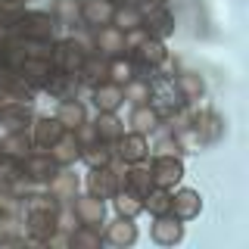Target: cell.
<instances>
[{"label":"cell","mask_w":249,"mask_h":249,"mask_svg":"<svg viewBox=\"0 0 249 249\" xmlns=\"http://www.w3.org/2000/svg\"><path fill=\"white\" fill-rule=\"evenodd\" d=\"M56 16L53 13H44V10H31V13H19V19L10 25V31L22 41H37V44H47L53 35H56Z\"/></svg>","instance_id":"6da1fadb"},{"label":"cell","mask_w":249,"mask_h":249,"mask_svg":"<svg viewBox=\"0 0 249 249\" xmlns=\"http://www.w3.org/2000/svg\"><path fill=\"white\" fill-rule=\"evenodd\" d=\"M150 106L159 115H171V112H178L181 106H187L184 97H181V90H178V84H175V78H168V75L153 78V84H150Z\"/></svg>","instance_id":"7a4b0ae2"},{"label":"cell","mask_w":249,"mask_h":249,"mask_svg":"<svg viewBox=\"0 0 249 249\" xmlns=\"http://www.w3.org/2000/svg\"><path fill=\"white\" fill-rule=\"evenodd\" d=\"M150 175H153V184L156 187H165V190H175L178 184L184 181V162L181 156L175 153H159L150 165Z\"/></svg>","instance_id":"3957f363"},{"label":"cell","mask_w":249,"mask_h":249,"mask_svg":"<svg viewBox=\"0 0 249 249\" xmlns=\"http://www.w3.org/2000/svg\"><path fill=\"white\" fill-rule=\"evenodd\" d=\"M84 56H88V44L78 41V37H66V41H59L53 47V69H56V72L75 75L78 69H81Z\"/></svg>","instance_id":"277c9868"},{"label":"cell","mask_w":249,"mask_h":249,"mask_svg":"<svg viewBox=\"0 0 249 249\" xmlns=\"http://www.w3.org/2000/svg\"><path fill=\"white\" fill-rule=\"evenodd\" d=\"M140 28L150 37L165 41L171 31H175V16H171L165 6H140Z\"/></svg>","instance_id":"5b68a950"},{"label":"cell","mask_w":249,"mask_h":249,"mask_svg":"<svg viewBox=\"0 0 249 249\" xmlns=\"http://www.w3.org/2000/svg\"><path fill=\"white\" fill-rule=\"evenodd\" d=\"M72 212L78 218V224H90V228H100L106 221V199L93 196V193H84V196L72 199Z\"/></svg>","instance_id":"8992f818"},{"label":"cell","mask_w":249,"mask_h":249,"mask_svg":"<svg viewBox=\"0 0 249 249\" xmlns=\"http://www.w3.org/2000/svg\"><path fill=\"white\" fill-rule=\"evenodd\" d=\"M119 187H124V181H122V175H115L109 165H97V168L88 171V193H93V196L112 199Z\"/></svg>","instance_id":"52a82bcc"},{"label":"cell","mask_w":249,"mask_h":249,"mask_svg":"<svg viewBox=\"0 0 249 249\" xmlns=\"http://www.w3.org/2000/svg\"><path fill=\"white\" fill-rule=\"evenodd\" d=\"M93 47H97L100 56L115 59L128 53V44H124V31H119L115 25H103V28H93Z\"/></svg>","instance_id":"ba28073f"},{"label":"cell","mask_w":249,"mask_h":249,"mask_svg":"<svg viewBox=\"0 0 249 249\" xmlns=\"http://www.w3.org/2000/svg\"><path fill=\"white\" fill-rule=\"evenodd\" d=\"M150 237H153V243H159V246H178L184 240V221L175 218L171 212L156 215V221L150 228Z\"/></svg>","instance_id":"9c48e42d"},{"label":"cell","mask_w":249,"mask_h":249,"mask_svg":"<svg viewBox=\"0 0 249 249\" xmlns=\"http://www.w3.org/2000/svg\"><path fill=\"white\" fill-rule=\"evenodd\" d=\"M115 156H119L124 165L143 162L146 156H150V140L143 134H134V131H124V134L115 140Z\"/></svg>","instance_id":"30bf717a"},{"label":"cell","mask_w":249,"mask_h":249,"mask_svg":"<svg viewBox=\"0 0 249 249\" xmlns=\"http://www.w3.org/2000/svg\"><path fill=\"white\" fill-rule=\"evenodd\" d=\"M62 134H66V128H62V122L56 115H41V119L31 122V143L37 150H50Z\"/></svg>","instance_id":"8fae6325"},{"label":"cell","mask_w":249,"mask_h":249,"mask_svg":"<svg viewBox=\"0 0 249 249\" xmlns=\"http://www.w3.org/2000/svg\"><path fill=\"white\" fill-rule=\"evenodd\" d=\"M31 122H35V115H31L28 103H3L0 106V128H3L6 134L31 128Z\"/></svg>","instance_id":"7c38bea8"},{"label":"cell","mask_w":249,"mask_h":249,"mask_svg":"<svg viewBox=\"0 0 249 249\" xmlns=\"http://www.w3.org/2000/svg\"><path fill=\"white\" fill-rule=\"evenodd\" d=\"M165 59H168V50H165V41H159V37L146 35L143 41L134 47V62H137V66L159 69V66H165Z\"/></svg>","instance_id":"4fadbf2b"},{"label":"cell","mask_w":249,"mask_h":249,"mask_svg":"<svg viewBox=\"0 0 249 249\" xmlns=\"http://www.w3.org/2000/svg\"><path fill=\"white\" fill-rule=\"evenodd\" d=\"M202 212V196L199 190H190V187H181V190L171 193V215L181 218V221H190Z\"/></svg>","instance_id":"5bb4252c"},{"label":"cell","mask_w":249,"mask_h":249,"mask_svg":"<svg viewBox=\"0 0 249 249\" xmlns=\"http://www.w3.org/2000/svg\"><path fill=\"white\" fill-rule=\"evenodd\" d=\"M56 171H59V165L47 153H31L28 159L22 162V175H25L31 184H47Z\"/></svg>","instance_id":"9a60e30c"},{"label":"cell","mask_w":249,"mask_h":249,"mask_svg":"<svg viewBox=\"0 0 249 249\" xmlns=\"http://www.w3.org/2000/svg\"><path fill=\"white\" fill-rule=\"evenodd\" d=\"M78 81L81 84H88V88H97V84H103L109 81V59L106 56H100V53H88L81 62V69H78Z\"/></svg>","instance_id":"2e32d148"},{"label":"cell","mask_w":249,"mask_h":249,"mask_svg":"<svg viewBox=\"0 0 249 249\" xmlns=\"http://www.w3.org/2000/svg\"><path fill=\"white\" fill-rule=\"evenodd\" d=\"M134 240H137V224L134 218H124V215H115V221H109L103 231V243L109 246H131Z\"/></svg>","instance_id":"e0dca14e"},{"label":"cell","mask_w":249,"mask_h":249,"mask_svg":"<svg viewBox=\"0 0 249 249\" xmlns=\"http://www.w3.org/2000/svg\"><path fill=\"white\" fill-rule=\"evenodd\" d=\"M112 16H115V3H109V0H81V22L88 28L112 25Z\"/></svg>","instance_id":"ac0fdd59"},{"label":"cell","mask_w":249,"mask_h":249,"mask_svg":"<svg viewBox=\"0 0 249 249\" xmlns=\"http://www.w3.org/2000/svg\"><path fill=\"white\" fill-rule=\"evenodd\" d=\"M190 128L202 137V143H218V140H221V134H224V122H221V115L212 112V109H206V112H193Z\"/></svg>","instance_id":"d6986e66"},{"label":"cell","mask_w":249,"mask_h":249,"mask_svg":"<svg viewBox=\"0 0 249 249\" xmlns=\"http://www.w3.org/2000/svg\"><path fill=\"white\" fill-rule=\"evenodd\" d=\"M47 156H50L53 162H56L59 168H66V165H75L78 159H81V143H78L75 140V134L72 131H66V134H62L56 143L50 146V150H47Z\"/></svg>","instance_id":"ffe728a7"},{"label":"cell","mask_w":249,"mask_h":249,"mask_svg":"<svg viewBox=\"0 0 249 249\" xmlns=\"http://www.w3.org/2000/svg\"><path fill=\"white\" fill-rule=\"evenodd\" d=\"M128 124H131V131H134V134L150 137V134H156V131H159L162 115L156 112V109H153L150 103H140V106H134V112H131Z\"/></svg>","instance_id":"44dd1931"},{"label":"cell","mask_w":249,"mask_h":249,"mask_svg":"<svg viewBox=\"0 0 249 249\" xmlns=\"http://www.w3.org/2000/svg\"><path fill=\"white\" fill-rule=\"evenodd\" d=\"M122 103H124V93L119 84L103 81L93 88V106H97V112H119Z\"/></svg>","instance_id":"7402d4cb"},{"label":"cell","mask_w":249,"mask_h":249,"mask_svg":"<svg viewBox=\"0 0 249 249\" xmlns=\"http://www.w3.org/2000/svg\"><path fill=\"white\" fill-rule=\"evenodd\" d=\"M56 72L53 69V62L50 59H25L19 66V75H22V81L31 84V88H44L47 81H50V75Z\"/></svg>","instance_id":"603a6c76"},{"label":"cell","mask_w":249,"mask_h":249,"mask_svg":"<svg viewBox=\"0 0 249 249\" xmlns=\"http://www.w3.org/2000/svg\"><path fill=\"white\" fill-rule=\"evenodd\" d=\"M78 88H81L78 75H69V72H53L50 81L44 84V90H50L56 100H78Z\"/></svg>","instance_id":"cb8c5ba5"},{"label":"cell","mask_w":249,"mask_h":249,"mask_svg":"<svg viewBox=\"0 0 249 249\" xmlns=\"http://www.w3.org/2000/svg\"><path fill=\"white\" fill-rule=\"evenodd\" d=\"M47 184H50V196L56 199V202H72L75 193H78V175H72V171H62V168Z\"/></svg>","instance_id":"d4e9b609"},{"label":"cell","mask_w":249,"mask_h":249,"mask_svg":"<svg viewBox=\"0 0 249 249\" xmlns=\"http://www.w3.org/2000/svg\"><path fill=\"white\" fill-rule=\"evenodd\" d=\"M175 84H178V90H181L184 103H196V100L206 97V81H202L196 72H178Z\"/></svg>","instance_id":"484cf974"},{"label":"cell","mask_w":249,"mask_h":249,"mask_svg":"<svg viewBox=\"0 0 249 249\" xmlns=\"http://www.w3.org/2000/svg\"><path fill=\"white\" fill-rule=\"evenodd\" d=\"M112 209L115 215H124V218H137L143 212V196H137L134 190H128V187H119L112 196Z\"/></svg>","instance_id":"4316f807"},{"label":"cell","mask_w":249,"mask_h":249,"mask_svg":"<svg viewBox=\"0 0 249 249\" xmlns=\"http://www.w3.org/2000/svg\"><path fill=\"white\" fill-rule=\"evenodd\" d=\"M31 137L25 134V131H16V134H6L3 140H0V153L3 156H10V159H19V162H25L28 156H31Z\"/></svg>","instance_id":"83f0119b"},{"label":"cell","mask_w":249,"mask_h":249,"mask_svg":"<svg viewBox=\"0 0 249 249\" xmlns=\"http://www.w3.org/2000/svg\"><path fill=\"white\" fill-rule=\"evenodd\" d=\"M93 131H97L100 140H106V143H115V140L124 134V122H122L115 112H100L97 122H93Z\"/></svg>","instance_id":"f1b7e54d"},{"label":"cell","mask_w":249,"mask_h":249,"mask_svg":"<svg viewBox=\"0 0 249 249\" xmlns=\"http://www.w3.org/2000/svg\"><path fill=\"white\" fill-rule=\"evenodd\" d=\"M69 246H75V249H100L103 246V233H100V228H90V224H78V228L69 231Z\"/></svg>","instance_id":"f546056e"},{"label":"cell","mask_w":249,"mask_h":249,"mask_svg":"<svg viewBox=\"0 0 249 249\" xmlns=\"http://www.w3.org/2000/svg\"><path fill=\"white\" fill-rule=\"evenodd\" d=\"M56 119L62 122V128H66V131H75L81 122H88V112H84V106L78 103V100H59Z\"/></svg>","instance_id":"4dcf8cb0"},{"label":"cell","mask_w":249,"mask_h":249,"mask_svg":"<svg viewBox=\"0 0 249 249\" xmlns=\"http://www.w3.org/2000/svg\"><path fill=\"white\" fill-rule=\"evenodd\" d=\"M143 212H150L153 218L156 215H165L171 212V190H165V187H150V190L143 193Z\"/></svg>","instance_id":"1f68e13d"},{"label":"cell","mask_w":249,"mask_h":249,"mask_svg":"<svg viewBox=\"0 0 249 249\" xmlns=\"http://www.w3.org/2000/svg\"><path fill=\"white\" fill-rule=\"evenodd\" d=\"M124 187H128V190H134L137 196H143V193L153 187L150 168H143L140 162H134V165H131V171H124Z\"/></svg>","instance_id":"d6a6232c"},{"label":"cell","mask_w":249,"mask_h":249,"mask_svg":"<svg viewBox=\"0 0 249 249\" xmlns=\"http://www.w3.org/2000/svg\"><path fill=\"white\" fill-rule=\"evenodd\" d=\"M112 146L106 143V140H93L90 146H81V159L88 162V168H97V165H109V159H112Z\"/></svg>","instance_id":"836d02e7"},{"label":"cell","mask_w":249,"mask_h":249,"mask_svg":"<svg viewBox=\"0 0 249 249\" xmlns=\"http://www.w3.org/2000/svg\"><path fill=\"white\" fill-rule=\"evenodd\" d=\"M131 78H137V66H134V59H128V56H115V59H109V81L112 84H128Z\"/></svg>","instance_id":"e575fe53"},{"label":"cell","mask_w":249,"mask_h":249,"mask_svg":"<svg viewBox=\"0 0 249 249\" xmlns=\"http://www.w3.org/2000/svg\"><path fill=\"white\" fill-rule=\"evenodd\" d=\"M112 25L119 31H134L140 28V6L134 3H119L115 6V16H112Z\"/></svg>","instance_id":"d590c367"},{"label":"cell","mask_w":249,"mask_h":249,"mask_svg":"<svg viewBox=\"0 0 249 249\" xmlns=\"http://www.w3.org/2000/svg\"><path fill=\"white\" fill-rule=\"evenodd\" d=\"M122 93H124V100L134 103V106L150 103V81H146V78H131L128 84H122Z\"/></svg>","instance_id":"8d00e7d4"},{"label":"cell","mask_w":249,"mask_h":249,"mask_svg":"<svg viewBox=\"0 0 249 249\" xmlns=\"http://www.w3.org/2000/svg\"><path fill=\"white\" fill-rule=\"evenodd\" d=\"M53 16L62 25H75V19H81V0H56L53 3Z\"/></svg>","instance_id":"74e56055"},{"label":"cell","mask_w":249,"mask_h":249,"mask_svg":"<svg viewBox=\"0 0 249 249\" xmlns=\"http://www.w3.org/2000/svg\"><path fill=\"white\" fill-rule=\"evenodd\" d=\"M175 146L181 153H199L206 143H202V137L193 128H184V131H178V134H175Z\"/></svg>","instance_id":"f35d334b"},{"label":"cell","mask_w":249,"mask_h":249,"mask_svg":"<svg viewBox=\"0 0 249 249\" xmlns=\"http://www.w3.org/2000/svg\"><path fill=\"white\" fill-rule=\"evenodd\" d=\"M19 175H22V162H19V159H10V156L0 153V187L13 184Z\"/></svg>","instance_id":"ab89813d"},{"label":"cell","mask_w":249,"mask_h":249,"mask_svg":"<svg viewBox=\"0 0 249 249\" xmlns=\"http://www.w3.org/2000/svg\"><path fill=\"white\" fill-rule=\"evenodd\" d=\"M72 134H75V140H78L81 146H90L93 140H100V137H97V131H93V122H81V124H78V128L72 131Z\"/></svg>","instance_id":"60d3db41"},{"label":"cell","mask_w":249,"mask_h":249,"mask_svg":"<svg viewBox=\"0 0 249 249\" xmlns=\"http://www.w3.org/2000/svg\"><path fill=\"white\" fill-rule=\"evenodd\" d=\"M168 0H143V6H165Z\"/></svg>","instance_id":"b9f144b4"},{"label":"cell","mask_w":249,"mask_h":249,"mask_svg":"<svg viewBox=\"0 0 249 249\" xmlns=\"http://www.w3.org/2000/svg\"><path fill=\"white\" fill-rule=\"evenodd\" d=\"M109 3H115V6H119V3H128V0H109Z\"/></svg>","instance_id":"7bdbcfd3"},{"label":"cell","mask_w":249,"mask_h":249,"mask_svg":"<svg viewBox=\"0 0 249 249\" xmlns=\"http://www.w3.org/2000/svg\"><path fill=\"white\" fill-rule=\"evenodd\" d=\"M0 106H3V100H0Z\"/></svg>","instance_id":"ee69618b"}]
</instances>
